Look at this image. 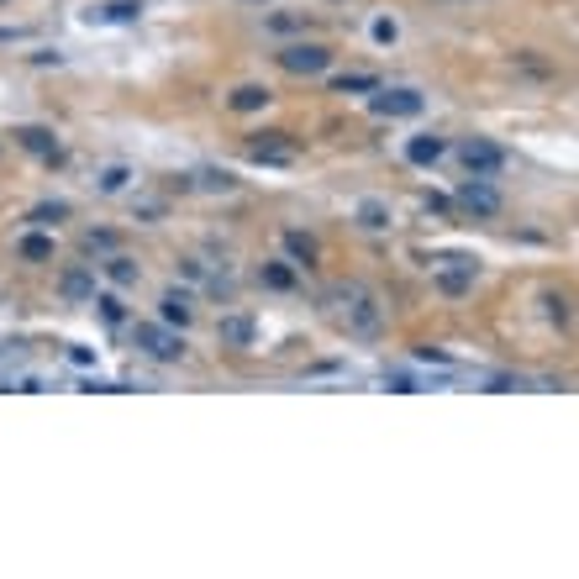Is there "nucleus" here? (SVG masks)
Listing matches in <instances>:
<instances>
[{"instance_id":"1","label":"nucleus","mask_w":579,"mask_h":579,"mask_svg":"<svg viewBox=\"0 0 579 579\" xmlns=\"http://www.w3.org/2000/svg\"><path fill=\"white\" fill-rule=\"evenodd\" d=\"M332 300L343 306L338 316H343V327L353 332V338H374V332H379L385 316H379V300H374V290L369 285H338L332 290Z\"/></svg>"},{"instance_id":"2","label":"nucleus","mask_w":579,"mask_h":579,"mask_svg":"<svg viewBox=\"0 0 579 579\" xmlns=\"http://www.w3.org/2000/svg\"><path fill=\"white\" fill-rule=\"evenodd\" d=\"M132 343H137V353H148L159 363H179L184 358V338L174 332L169 322H132Z\"/></svg>"},{"instance_id":"3","label":"nucleus","mask_w":579,"mask_h":579,"mask_svg":"<svg viewBox=\"0 0 579 579\" xmlns=\"http://www.w3.org/2000/svg\"><path fill=\"white\" fill-rule=\"evenodd\" d=\"M453 153H459V164H463V174H469V179H490V174L506 169V153H501L490 137H469V143H459Z\"/></svg>"},{"instance_id":"4","label":"nucleus","mask_w":579,"mask_h":579,"mask_svg":"<svg viewBox=\"0 0 579 579\" xmlns=\"http://www.w3.org/2000/svg\"><path fill=\"white\" fill-rule=\"evenodd\" d=\"M280 69L285 74H327L332 69V48L327 43H290V48H280Z\"/></svg>"},{"instance_id":"5","label":"nucleus","mask_w":579,"mask_h":579,"mask_svg":"<svg viewBox=\"0 0 579 579\" xmlns=\"http://www.w3.org/2000/svg\"><path fill=\"white\" fill-rule=\"evenodd\" d=\"M453 200H459V211H469V216H501V190L490 179H463Z\"/></svg>"},{"instance_id":"6","label":"nucleus","mask_w":579,"mask_h":579,"mask_svg":"<svg viewBox=\"0 0 579 579\" xmlns=\"http://www.w3.org/2000/svg\"><path fill=\"white\" fill-rule=\"evenodd\" d=\"M248 159H258V164H290L295 159V143H290V132H253L248 137Z\"/></svg>"},{"instance_id":"7","label":"nucleus","mask_w":579,"mask_h":579,"mask_svg":"<svg viewBox=\"0 0 579 579\" xmlns=\"http://www.w3.org/2000/svg\"><path fill=\"white\" fill-rule=\"evenodd\" d=\"M137 16H143V0H101L85 11L90 27H116V21H137Z\"/></svg>"},{"instance_id":"8","label":"nucleus","mask_w":579,"mask_h":579,"mask_svg":"<svg viewBox=\"0 0 579 579\" xmlns=\"http://www.w3.org/2000/svg\"><path fill=\"white\" fill-rule=\"evenodd\" d=\"M369 111L374 116H416L421 111V95H416V90H379V95L369 101Z\"/></svg>"},{"instance_id":"9","label":"nucleus","mask_w":579,"mask_h":579,"mask_svg":"<svg viewBox=\"0 0 579 579\" xmlns=\"http://www.w3.org/2000/svg\"><path fill=\"white\" fill-rule=\"evenodd\" d=\"M11 137H16V148H27V153H37V159L58 164V137L48 132V126H16Z\"/></svg>"},{"instance_id":"10","label":"nucleus","mask_w":579,"mask_h":579,"mask_svg":"<svg viewBox=\"0 0 579 579\" xmlns=\"http://www.w3.org/2000/svg\"><path fill=\"white\" fill-rule=\"evenodd\" d=\"M216 338H222L227 347H253L258 322H253V316H242V311H237V316H222V322H216Z\"/></svg>"},{"instance_id":"11","label":"nucleus","mask_w":579,"mask_h":579,"mask_svg":"<svg viewBox=\"0 0 579 579\" xmlns=\"http://www.w3.org/2000/svg\"><path fill=\"white\" fill-rule=\"evenodd\" d=\"M159 311H164V322H169V327H179V332L195 322V306H190V295H184V290H164Z\"/></svg>"},{"instance_id":"12","label":"nucleus","mask_w":579,"mask_h":579,"mask_svg":"<svg viewBox=\"0 0 579 579\" xmlns=\"http://www.w3.org/2000/svg\"><path fill=\"white\" fill-rule=\"evenodd\" d=\"M443 153H448V143H443V137H432V132H427V137H411V143H405V159H411L416 169H427V164H437Z\"/></svg>"},{"instance_id":"13","label":"nucleus","mask_w":579,"mask_h":579,"mask_svg":"<svg viewBox=\"0 0 579 579\" xmlns=\"http://www.w3.org/2000/svg\"><path fill=\"white\" fill-rule=\"evenodd\" d=\"M58 290H63V300L85 306V300H95V274H90V269H69V274L58 280Z\"/></svg>"},{"instance_id":"14","label":"nucleus","mask_w":579,"mask_h":579,"mask_svg":"<svg viewBox=\"0 0 579 579\" xmlns=\"http://www.w3.org/2000/svg\"><path fill=\"white\" fill-rule=\"evenodd\" d=\"M106 280H111V285H121V290H132L137 280H143V269H137L126 253H111V258H106Z\"/></svg>"},{"instance_id":"15","label":"nucleus","mask_w":579,"mask_h":579,"mask_svg":"<svg viewBox=\"0 0 579 579\" xmlns=\"http://www.w3.org/2000/svg\"><path fill=\"white\" fill-rule=\"evenodd\" d=\"M269 101H274V95H269L264 85H237V90H232V111H264Z\"/></svg>"},{"instance_id":"16","label":"nucleus","mask_w":579,"mask_h":579,"mask_svg":"<svg viewBox=\"0 0 579 579\" xmlns=\"http://www.w3.org/2000/svg\"><path fill=\"white\" fill-rule=\"evenodd\" d=\"M16 253H21L27 264H48V258H53V237H43V232H27V237L16 242Z\"/></svg>"},{"instance_id":"17","label":"nucleus","mask_w":579,"mask_h":579,"mask_svg":"<svg viewBox=\"0 0 579 579\" xmlns=\"http://www.w3.org/2000/svg\"><path fill=\"white\" fill-rule=\"evenodd\" d=\"M459 269H443L437 274V285H443V295H463V290L474 285V264H463V258H453Z\"/></svg>"},{"instance_id":"18","label":"nucleus","mask_w":579,"mask_h":579,"mask_svg":"<svg viewBox=\"0 0 579 579\" xmlns=\"http://www.w3.org/2000/svg\"><path fill=\"white\" fill-rule=\"evenodd\" d=\"M285 253L295 264H316V237H306V232H285Z\"/></svg>"},{"instance_id":"19","label":"nucleus","mask_w":579,"mask_h":579,"mask_svg":"<svg viewBox=\"0 0 579 579\" xmlns=\"http://www.w3.org/2000/svg\"><path fill=\"white\" fill-rule=\"evenodd\" d=\"M258 280H264L269 290H295V269H290V264H264Z\"/></svg>"},{"instance_id":"20","label":"nucleus","mask_w":579,"mask_h":579,"mask_svg":"<svg viewBox=\"0 0 579 579\" xmlns=\"http://www.w3.org/2000/svg\"><path fill=\"white\" fill-rule=\"evenodd\" d=\"M332 90H338V95H363V90H379V79H374V74H343Z\"/></svg>"},{"instance_id":"21","label":"nucleus","mask_w":579,"mask_h":579,"mask_svg":"<svg viewBox=\"0 0 579 579\" xmlns=\"http://www.w3.org/2000/svg\"><path fill=\"white\" fill-rule=\"evenodd\" d=\"M85 253H116V232H106V227L85 232Z\"/></svg>"},{"instance_id":"22","label":"nucleus","mask_w":579,"mask_h":579,"mask_svg":"<svg viewBox=\"0 0 579 579\" xmlns=\"http://www.w3.org/2000/svg\"><path fill=\"white\" fill-rule=\"evenodd\" d=\"M132 179V169H121V164H111V169H101V195H116L121 184Z\"/></svg>"},{"instance_id":"23","label":"nucleus","mask_w":579,"mask_h":579,"mask_svg":"<svg viewBox=\"0 0 579 579\" xmlns=\"http://www.w3.org/2000/svg\"><path fill=\"white\" fill-rule=\"evenodd\" d=\"M95 306H101V316H106V322H126V306H121V295H95Z\"/></svg>"},{"instance_id":"24","label":"nucleus","mask_w":579,"mask_h":579,"mask_svg":"<svg viewBox=\"0 0 579 579\" xmlns=\"http://www.w3.org/2000/svg\"><path fill=\"white\" fill-rule=\"evenodd\" d=\"M358 222H363V227H390V222H385V206H379V200H363V206H358Z\"/></svg>"},{"instance_id":"25","label":"nucleus","mask_w":579,"mask_h":579,"mask_svg":"<svg viewBox=\"0 0 579 579\" xmlns=\"http://www.w3.org/2000/svg\"><path fill=\"white\" fill-rule=\"evenodd\" d=\"M195 184H200V190H232L237 179H232L227 169H206V174H200V179H195Z\"/></svg>"},{"instance_id":"26","label":"nucleus","mask_w":579,"mask_h":579,"mask_svg":"<svg viewBox=\"0 0 579 579\" xmlns=\"http://www.w3.org/2000/svg\"><path fill=\"white\" fill-rule=\"evenodd\" d=\"M548 316H553L559 327H569V300H564V295H548Z\"/></svg>"},{"instance_id":"27","label":"nucleus","mask_w":579,"mask_h":579,"mask_svg":"<svg viewBox=\"0 0 579 579\" xmlns=\"http://www.w3.org/2000/svg\"><path fill=\"white\" fill-rule=\"evenodd\" d=\"M269 27L274 32H295V27H306V16H269Z\"/></svg>"},{"instance_id":"28","label":"nucleus","mask_w":579,"mask_h":579,"mask_svg":"<svg viewBox=\"0 0 579 579\" xmlns=\"http://www.w3.org/2000/svg\"><path fill=\"white\" fill-rule=\"evenodd\" d=\"M58 216H69V206H37L32 211V222H58Z\"/></svg>"},{"instance_id":"29","label":"nucleus","mask_w":579,"mask_h":579,"mask_svg":"<svg viewBox=\"0 0 579 579\" xmlns=\"http://www.w3.org/2000/svg\"><path fill=\"white\" fill-rule=\"evenodd\" d=\"M374 37H379V43H396V21H390V16H379V21H374Z\"/></svg>"},{"instance_id":"30","label":"nucleus","mask_w":579,"mask_h":579,"mask_svg":"<svg viewBox=\"0 0 579 579\" xmlns=\"http://www.w3.org/2000/svg\"><path fill=\"white\" fill-rule=\"evenodd\" d=\"M179 274H190V280H200V274H206V264H200V258H179Z\"/></svg>"},{"instance_id":"31","label":"nucleus","mask_w":579,"mask_h":579,"mask_svg":"<svg viewBox=\"0 0 579 579\" xmlns=\"http://www.w3.org/2000/svg\"><path fill=\"white\" fill-rule=\"evenodd\" d=\"M242 5H264V0H242Z\"/></svg>"}]
</instances>
